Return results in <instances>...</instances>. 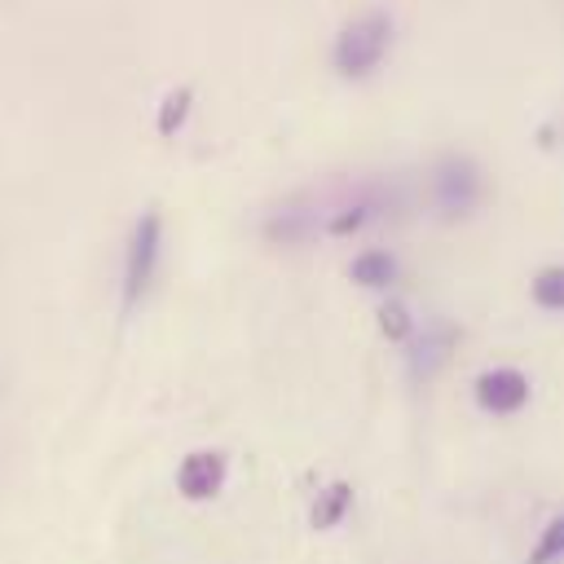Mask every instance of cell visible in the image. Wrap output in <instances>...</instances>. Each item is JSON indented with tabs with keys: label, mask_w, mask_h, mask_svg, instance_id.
<instances>
[{
	"label": "cell",
	"mask_w": 564,
	"mask_h": 564,
	"mask_svg": "<svg viewBox=\"0 0 564 564\" xmlns=\"http://www.w3.org/2000/svg\"><path fill=\"white\" fill-rule=\"evenodd\" d=\"M476 405L489 414H516L529 405V375L516 366H494L476 379Z\"/></svg>",
	"instance_id": "277c9868"
},
{
	"label": "cell",
	"mask_w": 564,
	"mask_h": 564,
	"mask_svg": "<svg viewBox=\"0 0 564 564\" xmlns=\"http://www.w3.org/2000/svg\"><path fill=\"white\" fill-rule=\"evenodd\" d=\"M555 560H564V516L546 520V529L538 533V542L529 551V564H555Z\"/></svg>",
	"instance_id": "4fadbf2b"
},
{
	"label": "cell",
	"mask_w": 564,
	"mask_h": 564,
	"mask_svg": "<svg viewBox=\"0 0 564 564\" xmlns=\"http://www.w3.org/2000/svg\"><path fill=\"white\" fill-rule=\"evenodd\" d=\"M313 229H317V225H313L304 212H278V216L264 225V234H269L273 242H304Z\"/></svg>",
	"instance_id": "7c38bea8"
},
{
	"label": "cell",
	"mask_w": 564,
	"mask_h": 564,
	"mask_svg": "<svg viewBox=\"0 0 564 564\" xmlns=\"http://www.w3.org/2000/svg\"><path fill=\"white\" fill-rule=\"evenodd\" d=\"M159 251H163V216L141 212L132 225V238H128V256H123V308H137L145 300V291L154 286Z\"/></svg>",
	"instance_id": "3957f363"
},
{
	"label": "cell",
	"mask_w": 564,
	"mask_h": 564,
	"mask_svg": "<svg viewBox=\"0 0 564 564\" xmlns=\"http://www.w3.org/2000/svg\"><path fill=\"white\" fill-rule=\"evenodd\" d=\"M189 106H194V88H172L163 101H159V119H154V128H159V137H176L181 132V123L189 119Z\"/></svg>",
	"instance_id": "9c48e42d"
},
{
	"label": "cell",
	"mask_w": 564,
	"mask_h": 564,
	"mask_svg": "<svg viewBox=\"0 0 564 564\" xmlns=\"http://www.w3.org/2000/svg\"><path fill=\"white\" fill-rule=\"evenodd\" d=\"M370 212H375V207H370V203L361 198V203H352V207H344V212H335V216L326 220V234H330V238H344V234H357V229H361V225L370 220Z\"/></svg>",
	"instance_id": "5bb4252c"
},
{
	"label": "cell",
	"mask_w": 564,
	"mask_h": 564,
	"mask_svg": "<svg viewBox=\"0 0 564 564\" xmlns=\"http://www.w3.org/2000/svg\"><path fill=\"white\" fill-rule=\"evenodd\" d=\"M220 485H225V454H216V449H194V454L181 458V467H176V489H181V498L207 502V498L220 494Z\"/></svg>",
	"instance_id": "5b68a950"
},
{
	"label": "cell",
	"mask_w": 564,
	"mask_h": 564,
	"mask_svg": "<svg viewBox=\"0 0 564 564\" xmlns=\"http://www.w3.org/2000/svg\"><path fill=\"white\" fill-rule=\"evenodd\" d=\"M348 278L366 291H383L392 278H397V260L388 251H361L352 264H348Z\"/></svg>",
	"instance_id": "ba28073f"
},
{
	"label": "cell",
	"mask_w": 564,
	"mask_h": 564,
	"mask_svg": "<svg viewBox=\"0 0 564 564\" xmlns=\"http://www.w3.org/2000/svg\"><path fill=\"white\" fill-rule=\"evenodd\" d=\"M529 291H533V304H538V308L564 313V264H546V269L529 282Z\"/></svg>",
	"instance_id": "30bf717a"
},
{
	"label": "cell",
	"mask_w": 564,
	"mask_h": 564,
	"mask_svg": "<svg viewBox=\"0 0 564 564\" xmlns=\"http://www.w3.org/2000/svg\"><path fill=\"white\" fill-rule=\"evenodd\" d=\"M480 198H485V176H480V167L467 154H445L432 167V207L445 220L471 216L480 207Z\"/></svg>",
	"instance_id": "7a4b0ae2"
},
{
	"label": "cell",
	"mask_w": 564,
	"mask_h": 564,
	"mask_svg": "<svg viewBox=\"0 0 564 564\" xmlns=\"http://www.w3.org/2000/svg\"><path fill=\"white\" fill-rule=\"evenodd\" d=\"M454 326H445V322H436V326H427L423 335H419V344H414V352H410V370L419 375V379H432L445 361H449V348H454Z\"/></svg>",
	"instance_id": "8992f818"
},
{
	"label": "cell",
	"mask_w": 564,
	"mask_h": 564,
	"mask_svg": "<svg viewBox=\"0 0 564 564\" xmlns=\"http://www.w3.org/2000/svg\"><path fill=\"white\" fill-rule=\"evenodd\" d=\"M379 335H383L388 344H405V339L414 335V317H410L405 300H383V304H379Z\"/></svg>",
	"instance_id": "8fae6325"
},
{
	"label": "cell",
	"mask_w": 564,
	"mask_h": 564,
	"mask_svg": "<svg viewBox=\"0 0 564 564\" xmlns=\"http://www.w3.org/2000/svg\"><path fill=\"white\" fill-rule=\"evenodd\" d=\"M348 511H352V485H348V480H330V485L313 498L308 524H313V529H335Z\"/></svg>",
	"instance_id": "52a82bcc"
},
{
	"label": "cell",
	"mask_w": 564,
	"mask_h": 564,
	"mask_svg": "<svg viewBox=\"0 0 564 564\" xmlns=\"http://www.w3.org/2000/svg\"><path fill=\"white\" fill-rule=\"evenodd\" d=\"M388 48H392V18L379 13V9H370V13H361V18H352V22L339 26L335 48H330V62H335V70L344 79H366L388 57Z\"/></svg>",
	"instance_id": "6da1fadb"
}]
</instances>
